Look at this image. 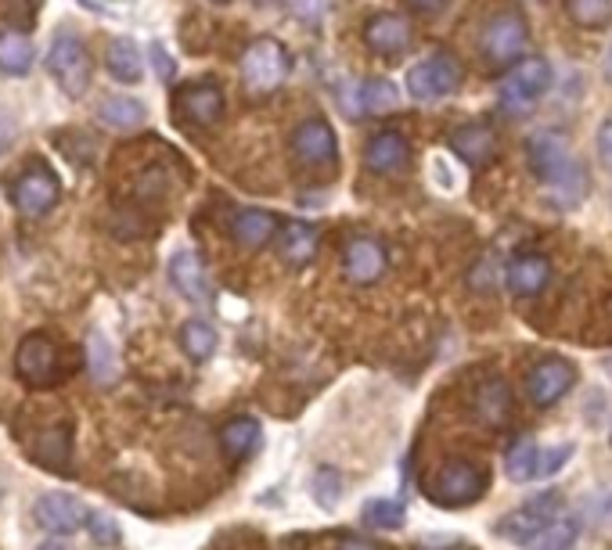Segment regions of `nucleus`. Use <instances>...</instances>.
I'll use <instances>...</instances> for the list:
<instances>
[{
	"label": "nucleus",
	"instance_id": "nucleus-1",
	"mask_svg": "<svg viewBox=\"0 0 612 550\" xmlns=\"http://www.w3.org/2000/svg\"><path fill=\"white\" fill-rule=\"evenodd\" d=\"M526 162H530V173L537 177L551 202L559 209H573L584 202L588 194V170L584 162L573 156L570 141L555 130H541L533 133L526 141Z\"/></svg>",
	"mask_w": 612,
	"mask_h": 550
},
{
	"label": "nucleus",
	"instance_id": "nucleus-2",
	"mask_svg": "<svg viewBox=\"0 0 612 550\" xmlns=\"http://www.w3.org/2000/svg\"><path fill=\"white\" fill-rule=\"evenodd\" d=\"M490 486L486 468L476 461H465V457H451L440 468H433L422 482V493L440 503V508H468L476 503Z\"/></svg>",
	"mask_w": 612,
	"mask_h": 550
},
{
	"label": "nucleus",
	"instance_id": "nucleus-3",
	"mask_svg": "<svg viewBox=\"0 0 612 550\" xmlns=\"http://www.w3.org/2000/svg\"><path fill=\"white\" fill-rule=\"evenodd\" d=\"M288 72H293V58L270 37L253 40L241 54V80L249 87V94H270L288 80Z\"/></svg>",
	"mask_w": 612,
	"mask_h": 550
},
{
	"label": "nucleus",
	"instance_id": "nucleus-4",
	"mask_svg": "<svg viewBox=\"0 0 612 550\" xmlns=\"http://www.w3.org/2000/svg\"><path fill=\"white\" fill-rule=\"evenodd\" d=\"M551 87V66L544 58H526L515 61L512 72L501 83V109L509 116H526L537 109V101Z\"/></svg>",
	"mask_w": 612,
	"mask_h": 550
},
{
	"label": "nucleus",
	"instance_id": "nucleus-5",
	"mask_svg": "<svg viewBox=\"0 0 612 550\" xmlns=\"http://www.w3.org/2000/svg\"><path fill=\"white\" fill-rule=\"evenodd\" d=\"M14 374H19L29 389H55L61 381V349L51 334H26L14 349Z\"/></svg>",
	"mask_w": 612,
	"mask_h": 550
},
{
	"label": "nucleus",
	"instance_id": "nucleus-6",
	"mask_svg": "<svg viewBox=\"0 0 612 550\" xmlns=\"http://www.w3.org/2000/svg\"><path fill=\"white\" fill-rule=\"evenodd\" d=\"M480 51L490 66H515L530 51V26L519 11H497L480 37Z\"/></svg>",
	"mask_w": 612,
	"mask_h": 550
},
{
	"label": "nucleus",
	"instance_id": "nucleus-7",
	"mask_svg": "<svg viewBox=\"0 0 612 550\" xmlns=\"http://www.w3.org/2000/svg\"><path fill=\"white\" fill-rule=\"evenodd\" d=\"M462 76H465L462 61L447 51H436L407 69V90H411V98H418V101H436V98L454 94V90L462 87Z\"/></svg>",
	"mask_w": 612,
	"mask_h": 550
},
{
	"label": "nucleus",
	"instance_id": "nucleus-8",
	"mask_svg": "<svg viewBox=\"0 0 612 550\" xmlns=\"http://www.w3.org/2000/svg\"><path fill=\"white\" fill-rule=\"evenodd\" d=\"M48 69L55 76V83L66 90L69 98H83L90 87V54L83 48V40H76L72 33H58V40L48 51Z\"/></svg>",
	"mask_w": 612,
	"mask_h": 550
},
{
	"label": "nucleus",
	"instance_id": "nucleus-9",
	"mask_svg": "<svg viewBox=\"0 0 612 550\" xmlns=\"http://www.w3.org/2000/svg\"><path fill=\"white\" fill-rule=\"evenodd\" d=\"M555 514H562V493H559V489H544V493L530 497L526 503H519L515 511L497 518V537L523 547L533 532L544 529Z\"/></svg>",
	"mask_w": 612,
	"mask_h": 550
},
{
	"label": "nucleus",
	"instance_id": "nucleus-10",
	"mask_svg": "<svg viewBox=\"0 0 612 550\" xmlns=\"http://www.w3.org/2000/svg\"><path fill=\"white\" fill-rule=\"evenodd\" d=\"M33 518H37V526L43 532H51V537H72V532H80L87 526L90 508H87L80 497L55 489V493H43L37 500Z\"/></svg>",
	"mask_w": 612,
	"mask_h": 550
},
{
	"label": "nucleus",
	"instance_id": "nucleus-11",
	"mask_svg": "<svg viewBox=\"0 0 612 550\" xmlns=\"http://www.w3.org/2000/svg\"><path fill=\"white\" fill-rule=\"evenodd\" d=\"M293 151L310 170H335V162H339V141H335V130L325 119L299 122L293 133Z\"/></svg>",
	"mask_w": 612,
	"mask_h": 550
},
{
	"label": "nucleus",
	"instance_id": "nucleus-12",
	"mask_svg": "<svg viewBox=\"0 0 612 550\" xmlns=\"http://www.w3.org/2000/svg\"><path fill=\"white\" fill-rule=\"evenodd\" d=\"M174 116L188 127H213L224 116V90L217 83H184L174 94Z\"/></svg>",
	"mask_w": 612,
	"mask_h": 550
},
{
	"label": "nucleus",
	"instance_id": "nucleus-13",
	"mask_svg": "<svg viewBox=\"0 0 612 550\" xmlns=\"http://www.w3.org/2000/svg\"><path fill=\"white\" fill-rule=\"evenodd\" d=\"M576 381V367L570 360H559V357H547L537 367H530L526 374V396L533 407H555L565 392L573 389Z\"/></svg>",
	"mask_w": 612,
	"mask_h": 550
},
{
	"label": "nucleus",
	"instance_id": "nucleus-14",
	"mask_svg": "<svg viewBox=\"0 0 612 550\" xmlns=\"http://www.w3.org/2000/svg\"><path fill=\"white\" fill-rule=\"evenodd\" d=\"M11 202L26 217H43L58 202V177L48 166H29V170L11 183Z\"/></svg>",
	"mask_w": 612,
	"mask_h": 550
},
{
	"label": "nucleus",
	"instance_id": "nucleus-15",
	"mask_svg": "<svg viewBox=\"0 0 612 550\" xmlns=\"http://www.w3.org/2000/svg\"><path fill=\"white\" fill-rule=\"evenodd\" d=\"M389 267V256L375 238H349L343 249V270L354 284H375Z\"/></svg>",
	"mask_w": 612,
	"mask_h": 550
},
{
	"label": "nucleus",
	"instance_id": "nucleus-16",
	"mask_svg": "<svg viewBox=\"0 0 612 550\" xmlns=\"http://www.w3.org/2000/svg\"><path fill=\"white\" fill-rule=\"evenodd\" d=\"M472 414L486 428H504L512 421V389L504 378H483L476 392H472Z\"/></svg>",
	"mask_w": 612,
	"mask_h": 550
},
{
	"label": "nucleus",
	"instance_id": "nucleus-17",
	"mask_svg": "<svg viewBox=\"0 0 612 550\" xmlns=\"http://www.w3.org/2000/svg\"><path fill=\"white\" fill-rule=\"evenodd\" d=\"M364 40L375 54H401L411 48V22L404 14H375L364 26Z\"/></svg>",
	"mask_w": 612,
	"mask_h": 550
},
{
	"label": "nucleus",
	"instance_id": "nucleus-18",
	"mask_svg": "<svg viewBox=\"0 0 612 550\" xmlns=\"http://www.w3.org/2000/svg\"><path fill=\"white\" fill-rule=\"evenodd\" d=\"M451 151L468 166H486L497 156V133L483 122H468V127H457L451 133Z\"/></svg>",
	"mask_w": 612,
	"mask_h": 550
},
{
	"label": "nucleus",
	"instance_id": "nucleus-19",
	"mask_svg": "<svg viewBox=\"0 0 612 550\" xmlns=\"http://www.w3.org/2000/svg\"><path fill=\"white\" fill-rule=\"evenodd\" d=\"M407 156H411V144L404 141L401 133H393V130L375 133L372 141H367V148H364L367 170H372V173H382V177L404 170V166H407Z\"/></svg>",
	"mask_w": 612,
	"mask_h": 550
},
{
	"label": "nucleus",
	"instance_id": "nucleus-20",
	"mask_svg": "<svg viewBox=\"0 0 612 550\" xmlns=\"http://www.w3.org/2000/svg\"><path fill=\"white\" fill-rule=\"evenodd\" d=\"M504 281H509V288L515 296H523V299H533V296H541L547 281H551V263L544 256L537 252H530V256H519L509 263V273H504Z\"/></svg>",
	"mask_w": 612,
	"mask_h": 550
},
{
	"label": "nucleus",
	"instance_id": "nucleus-21",
	"mask_svg": "<svg viewBox=\"0 0 612 550\" xmlns=\"http://www.w3.org/2000/svg\"><path fill=\"white\" fill-rule=\"evenodd\" d=\"M170 281L177 284V292L188 302H206L209 299L206 267H203V259H198V252H191V249H180L170 259Z\"/></svg>",
	"mask_w": 612,
	"mask_h": 550
},
{
	"label": "nucleus",
	"instance_id": "nucleus-22",
	"mask_svg": "<svg viewBox=\"0 0 612 550\" xmlns=\"http://www.w3.org/2000/svg\"><path fill=\"white\" fill-rule=\"evenodd\" d=\"M278 217L267 209H241L235 223H231V234L235 241L241 244V249H264L267 241L278 238Z\"/></svg>",
	"mask_w": 612,
	"mask_h": 550
},
{
	"label": "nucleus",
	"instance_id": "nucleus-23",
	"mask_svg": "<svg viewBox=\"0 0 612 550\" xmlns=\"http://www.w3.org/2000/svg\"><path fill=\"white\" fill-rule=\"evenodd\" d=\"M29 457L48 471H66L72 464V432L66 424L43 428L33 442V450H29Z\"/></svg>",
	"mask_w": 612,
	"mask_h": 550
},
{
	"label": "nucleus",
	"instance_id": "nucleus-24",
	"mask_svg": "<svg viewBox=\"0 0 612 550\" xmlns=\"http://www.w3.org/2000/svg\"><path fill=\"white\" fill-rule=\"evenodd\" d=\"M259 439H264V428H259L256 418H235L220 428V450L227 453L231 464H241L245 457H253Z\"/></svg>",
	"mask_w": 612,
	"mask_h": 550
},
{
	"label": "nucleus",
	"instance_id": "nucleus-25",
	"mask_svg": "<svg viewBox=\"0 0 612 550\" xmlns=\"http://www.w3.org/2000/svg\"><path fill=\"white\" fill-rule=\"evenodd\" d=\"M105 69H109V76L119 83H141L145 80L141 51H137V43L127 37H116L109 43V51H105Z\"/></svg>",
	"mask_w": 612,
	"mask_h": 550
},
{
	"label": "nucleus",
	"instance_id": "nucleus-26",
	"mask_svg": "<svg viewBox=\"0 0 612 550\" xmlns=\"http://www.w3.org/2000/svg\"><path fill=\"white\" fill-rule=\"evenodd\" d=\"M33 69V43L19 29H0V72L26 76Z\"/></svg>",
	"mask_w": 612,
	"mask_h": 550
},
{
	"label": "nucleus",
	"instance_id": "nucleus-27",
	"mask_svg": "<svg viewBox=\"0 0 612 550\" xmlns=\"http://www.w3.org/2000/svg\"><path fill=\"white\" fill-rule=\"evenodd\" d=\"M282 256L288 267H306L317 256V231L310 223L293 220L282 231Z\"/></svg>",
	"mask_w": 612,
	"mask_h": 550
},
{
	"label": "nucleus",
	"instance_id": "nucleus-28",
	"mask_svg": "<svg viewBox=\"0 0 612 550\" xmlns=\"http://www.w3.org/2000/svg\"><path fill=\"white\" fill-rule=\"evenodd\" d=\"M580 537V522L576 518H562L555 514L544 529H537L533 537L523 543L526 550H570Z\"/></svg>",
	"mask_w": 612,
	"mask_h": 550
},
{
	"label": "nucleus",
	"instance_id": "nucleus-29",
	"mask_svg": "<svg viewBox=\"0 0 612 550\" xmlns=\"http://www.w3.org/2000/svg\"><path fill=\"white\" fill-rule=\"evenodd\" d=\"M504 471L512 482H533L541 479V447L533 439H519L515 447L504 453Z\"/></svg>",
	"mask_w": 612,
	"mask_h": 550
},
{
	"label": "nucleus",
	"instance_id": "nucleus-30",
	"mask_svg": "<svg viewBox=\"0 0 612 550\" xmlns=\"http://www.w3.org/2000/svg\"><path fill=\"white\" fill-rule=\"evenodd\" d=\"M145 104L137 101V98H105L101 101V109H98V119L105 122V127H112V130H137L145 122Z\"/></svg>",
	"mask_w": 612,
	"mask_h": 550
},
{
	"label": "nucleus",
	"instance_id": "nucleus-31",
	"mask_svg": "<svg viewBox=\"0 0 612 550\" xmlns=\"http://www.w3.org/2000/svg\"><path fill=\"white\" fill-rule=\"evenodd\" d=\"M217 328L206 324V320H188V324L180 328V346H184V353H188L191 360H209L213 353H217Z\"/></svg>",
	"mask_w": 612,
	"mask_h": 550
},
{
	"label": "nucleus",
	"instance_id": "nucleus-32",
	"mask_svg": "<svg viewBox=\"0 0 612 550\" xmlns=\"http://www.w3.org/2000/svg\"><path fill=\"white\" fill-rule=\"evenodd\" d=\"M401 94H396V87L389 80H364L357 87V109L364 116H382V112H393Z\"/></svg>",
	"mask_w": 612,
	"mask_h": 550
},
{
	"label": "nucleus",
	"instance_id": "nucleus-33",
	"mask_svg": "<svg viewBox=\"0 0 612 550\" xmlns=\"http://www.w3.org/2000/svg\"><path fill=\"white\" fill-rule=\"evenodd\" d=\"M361 518H364V526H367V529H382V532H389V529H401V526H404L407 511H404V503H401V500L375 497V500H367V503H364Z\"/></svg>",
	"mask_w": 612,
	"mask_h": 550
},
{
	"label": "nucleus",
	"instance_id": "nucleus-34",
	"mask_svg": "<svg viewBox=\"0 0 612 550\" xmlns=\"http://www.w3.org/2000/svg\"><path fill=\"white\" fill-rule=\"evenodd\" d=\"M87 363H90V374H95L101 386H109L116 378V357H112V346L105 339L101 331H90L87 339Z\"/></svg>",
	"mask_w": 612,
	"mask_h": 550
},
{
	"label": "nucleus",
	"instance_id": "nucleus-35",
	"mask_svg": "<svg viewBox=\"0 0 612 550\" xmlns=\"http://www.w3.org/2000/svg\"><path fill=\"white\" fill-rule=\"evenodd\" d=\"M570 14L584 29H605L612 22V0H570Z\"/></svg>",
	"mask_w": 612,
	"mask_h": 550
},
{
	"label": "nucleus",
	"instance_id": "nucleus-36",
	"mask_svg": "<svg viewBox=\"0 0 612 550\" xmlns=\"http://www.w3.org/2000/svg\"><path fill=\"white\" fill-rule=\"evenodd\" d=\"M310 489H314V500L317 503H325V508H335V503H339V497H343V476L335 468H320L317 476H314V482H310Z\"/></svg>",
	"mask_w": 612,
	"mask_h": 550
},
{
	"label": "nucleus",
	"instance_id": "nucleus-37",
	"mask_svg": "<svg viewBox=\"0 0 612 550\" xmlns=\"http://www.w3.org/2000/svg\"><path fill=\"white\" fill-rule=\"evenodd\" d=\"M87 526H90V540L101 543V547H116V543H119V537H122L119 526H116V518L101 514V511H90Z\"/></svg>",
	"mask_w": 612,
	"mask_h": 550
},
{
	"label": "nucleus",
	"instance_id": "nucleus-38",
	"mask_svg": "<svg viewBox=\"0 0 612 550\" xmlns=\"http://www.w3.org/2000/svg\"><path fill=\"white\" fill-rule=\"evenodd\" d=\"M588 518H594L599 526H612V489H599L588 500Z\"/></svg>",
	"mask_w": 612,
	"mask_h": 550
},
{
	"label": "nucleus",
	"instance_id": "nucleus-39",
	"mask_svg": "<svg viewBox=\"0 0 612 550\" xmlns=\"http://www.w3.org/2000/svg\"><path fill=\"white\" fill-rule=\"evenodd\" d=\"M573 457V447L565 442V447H559V450H541V479H547V476H555V471L570 461Z\"/></svg>",
	"mask_w": 612,
	"mask_h": 550
},
{
	"label": "nucleus",
	"instance_id": "nucleus-40",
	"mask_svg": "<svg viewBox=\"0 0 612 550\" xmlns=\"http://www.w3.org/2000/svg\"><path fill=\"white\" fill-rule=\"evenodd\" d=\"M14 137H19V119L0 109V151H8L14 144Z\"/></svg>",
	"mask_w": 612,
	"mask_h": 550
},
{
	"label": "nucleus",
	"instance_id": "nucleus-41",
	"mask_svg": "<svg viewBox=\"0 0 612 550\" xmlns=\"http://www.w3.org/2000/svg\"><path fill=\"white\" fill-rule=\"evenodd\" d=\"M494 278H497V273H494V256H486L483 263H476V273H472V288H483V292H486V288H494Z\"/></svg>",
	"mask_w": 612,
	"mask_h": 550
},
{
	"label": "nucleus",
	"instance_id": "nucleus-42",
	"mask_svg": "<svg viewBox=\"0 0 612 550\" xmlns=\"http://www.w3.org/2000/svg\"><path fill=\"white\" fill-rule=\"evenodd\" d=\"M599 156L605 166H612V119H605L602 130H599Z\"/></svg>",
	"mask_w": 612,
	"mask_h": 550
},
{
	"label": "nucleus",
	"instance_id": "nucleus-43",
	"mask_svg": "<svg viewBox=\"0 0 612 550\" xmlns=\"http://www.w3.org/2000/svg\"><path fill=\"white\" fill-rule=\"evenodd\" d=\"M433 173H440V180H443L440 188H443V191H454V188H457V173L447 170V162H443V159L433 162Z\"/></svg>",
	"mask_w": 612,
	"mask_h": 550
},
{
	"label": "nucleus",
	"instance_id": "nucleus-44",
	"mask_svg": "<svg viewBox=\"0 0 612 550\" xmlns=\"http://www.w3.org/2000/svg\"><path fill=\"white\" fill-rule=\"evenodd\" d=\"M151 58H156V66H159V76H162V80H170V76H174V61L166 58V51L159 48V43H156V48H151Z\"/></svg>",
	"mask_w": 612,
	"mask_h": 550
},
{
	"label": "nucleus",
	"instance_id": "nucleus-45",
	"mask_svg": "<svg viewBox=\"0 0 612 550\" xmlns=\"http://www.w3.org/2000/svg\"><path fill=\"white\" fill-rule=\"evenodd\" d=\"M407 4L415 11H440L443 4H447V0H407Z\"/></svg>",
	"mask_w": 612,
	"mask_h": 550
},
{
	"label": "nucleus",
	"instance_id": "nucleus-46",
	"mask_svg": "<svg viewBox=\"0 0 612 550\" xmlns=\"http://www.w3.org/2000/svg\"><path fill=\"white\" fill-rule=\"evenodd\" d=\"M37 550H72V547H69V540H66V537H51V540H43Z\"/></svg>",
	"mask_w": 612,
	"mask_h": 550
},
{
	"label": "nucleus",
	"instance_id": "nucleus-47",
	"mask_svg": "<svg viewBox=\"0 0 612 550\" xmlns=\"http://www.w3.org/2000/svg\"><path fill=\"white\" fill-rule=\"evenodd\" d=\"M335 550H375V547L367 543V540H343V543L335 547Z\"/></svg>",
	"mask_w": 612,
	"mask_h": 550
},
{
	"label": "nucleus",
	"instance_id": "nucleus-48",
	"mask_svg": "<svg viewBox=\"0 0 612 550\" xmlns=\"http://www.w3.org/2000/svg\"><path fill=\"white\" fill-rule=\"evenodd\" d=\"M605 80L612 83V43H609V54H605Z\"/></svg>",
	"mask_w": 612,
	"mask_h": 550
},
{
	"label": "nucleus",
	"instance_id": "nucleus-49",
	"mask_svg": "<svg viewBox=\"0 0 612 550\" xmlns=\"http://www.w3.org/2000/svg\"><path fill=\"white\" fill-rule=\"evenodd\" d=\"M605 320H609V324H612V296L605 299Z\"/></svg>",
	"mask_w": 612,
	"mask_h": 550
}]
</instances>
